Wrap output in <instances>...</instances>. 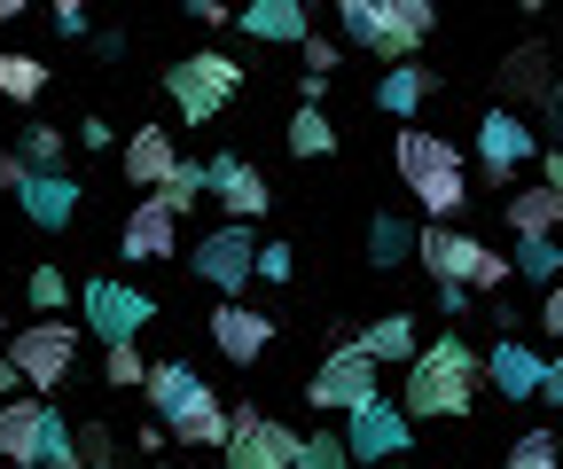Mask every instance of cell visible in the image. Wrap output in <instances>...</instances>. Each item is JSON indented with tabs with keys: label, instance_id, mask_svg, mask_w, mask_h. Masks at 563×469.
<instances>
[{
	"label": "cell",
	"instance_id": "cell-1",
	"mask_svg": "<svg viewBox=\"0 0 563 469\" xmlns=\"http://www.w3.org/2000/svg\"><path fill=\"white\" fill-rule=\"evenodd\" d=\"M477 376H485V360L462 337H439V345H422L407 360V399H399V407L422 415V423H454V415L477 407Z\"/></svg>",
	"mask_w": 563,
	"mask_h": 469
},
{
	"label": "cell",
	"instance_id": "cell-2",
	"mask_svg": "<svg viewBox=\"0 0 563 469\" xmlns=\"http://www.w3.org/2000/svg\"><path fill=\"white\" fill-rule=\"evenodd\" d=\"M391 165H399V180H407V196L431 220H454L462 204H470V180H462V149L446 142V133H431V125H399V142H391Z\"/></svg>",
	"mask_w": 563,
	"mask_h": 469
},
{
	"label": "cell",
	"instance_id": "cell-3",
	"mask_svg": "<svg viewBox=\"0 0 563 469\" xmlns=\"http://www.w3.org/2000/svg\"><path fill=\"white\" fill-rule=\"evenodd\" d=\"M165 94H173V110L188 118V125H211L235 94H243V63L235 55H220V47H203V55H180L173 71H165Z\"/></svg>",
	"mask_w": 563,
	"mask_h": 469
},
{
	"label": "cell",
	"instance_id": "cell-4",
	"mask_svg": "<svg viewBox=\"0 0 563 469\" xmlns=\"http://www.w3.org/2000/svg\"><path fill=\"white\" fill-rule=\"evenodd\" d=\"M376 353L361 345V337H352V345H336L313 376H306V407L313 415H344V407H361V399H376Z\"/></svg>",
	"mask_w": 563,
	"mask_h": 469
},
{
	"label": "cell",
	"instance_id": "cell-5",
	"mask_svg": "<svg viewBox=\"0 0 563 469\" xmlns=\"http://www.w3.org/2000/svg\"><path fill=\"white\" fill-rule=\"evenodd\" d=\"M9 360L24 368L32 391H63L70 368H79V328H70V321H24L9 337Z\"/></svg>",
	"mask_w": 563,
	"mask_h": 469
},
{
	"label": "cell",
	"instance_id": "cell-6",
	"mask_svg": "<svg viewBox=\"0 0 563 469\" xmlns=\"http://www.w3.org/2000/svg\"><path fill=\"white\" fill-rule=\"evenodd\" d=\"M188 266H196V282H211L220 298H243V290H251V275H258V243H251V220H228V227H211V235L188 250Z\"/></svg>",
	"mask_w": 563,
	"mask_h": 469
},
{
	"label": "cell",
	"instance_id": "cell-7",
	"mask_svg": "<svg viewBox=\"0 0 563 469\" xmlns=\"http://www.w3.org/2000/svg\"><path fill=\"white\" fill-rule=\"evenodd\" d=\"M415 415L407 407H391V399L376 391V399H361V407H344V446H352V461H399L407 446H415V431H407Z\"/></svg>",
	"mask_w": 563,
	"mask_h": 469
},
{
	"label": "cell",
	"instance_id": "cell-8",
	"mask_svg": "<svg viewBox=\"0 0 563 469\" xmlns=\"http://www.w3.org/2000/svg\"><path fill=\"white\" fill-rule=\"evenodd\" d=\"M220 454H228V469H290L298 461V431L274 423V415H258V407H243Z\"/></svg>",
	"mask_w": 563,
	"mask_h": 469
},
{
	"label": "cell",
	"instance_id": "cell-9",
	"mask_svg": "<svg viewBox=\"0 0 563 469\" xmlns=\"http://www.w3.org/2000/svg\"><path fill=\"white\" fill-rule=\"evenodd\" d=\"M55 407H47V399H0V461H9V469H40V454H47V438H55Z\"/></svg>",
	"mask_w": 563,
	"mask_h": 469
},
{
	"label": "cell",
	"instance_id": "cell-10",
	"mask_svg": "<svg viewBox=\"0 0 563 469\" xmlns=\"http://www.w3.org/2000/svg\"><path fill=\"white\" fill-rule=\"evenodd\" d=\"M79 305H87V321H95V337H102V345H133L141 328L157 321V305L141 298V290H125V282H87Z\"/></svg>",
	"mask_w": 563,
	"mask_h": 469
},
{
	"label": "cell",
	"instance_id": "cell-11",
	"mask_svg": "<svg viewBox=\"0 0 563 469\" xmlns=\"http://www.w3.org/2000/svg\"><path fill=\"white\" fill-rule=\"evenodd\" d=\"M211 345H220L228 368H251V360H266V345H274V321L251 313L243 298H220V305H211Z\"/></svg>",
	"mask_w": 563,
	"mask_h": 469
},
{
	"label": "cell",
	"instance_id": "cell-12",
	"mask_svg": "<svg viewBox=\"0 0 563 469\" xmlns=\"http://www.w3.org/2000/svg\"><path fill=\"white\" fill-rule=\"evenodd\" d=\"M118 250H125V266L173 258V250H180V212H165L157 196H141V204L125 212V227H118Z\"/></svg>",
	"mask_w": 563,
	"mask_h": 469
},
{
	"label": "cell",
	"instance_id": "cell-13",
	"mask_svg": "<svg viewBox=\"0 0 563 469\" xmlns=\"http://www.w3.org/2000/svg\"><path fill=\"white\" fill-rule=\"evenodd\" d=\"M532 149H540V142H532V125H525L509 102L477 125V157H485V180H493V188H509V172L532 165Z\"/></svg>",
	"mask_w": 563,
	"mask_h": 469
},
{
	"label": "cell",
	"instance_id": "cell-14",
	"mask_svg": "<svg viewBox=\"0 0 563 469\" xmlns=\"http://www.w3.org/2000/svg\"><path fill=\"white\" fill-rule=\"evenodd\" d=\"M165 431H173L180 446H203V454H220V446H228V431H235V415L220 407V391H203V383H188V391L173 399V415H165Z\"/></svg>",
	"mask_w": 563,
	"mask_h": 469
},
{
	"label": "cell",
	"instance_id": "cell-15",
	"mask_svg": "<svg viewBox=\"0 0 563 469\" xmlns=\"http://www.w3.org/2000/svg\"><path fill=\"white\" fill-rule=\"evenodd\" d=\"M415 258L431 266V282H470V275H477V258H485V243L462 235V227H446V220H431V227L415 235Z\"/></svg>",
	"mask_w": 563,
	"mask_h": 469
},
{
	"label": "cell",
	"instance_id": "cell-16",
	"mask_svg": "<svg viewBox=\"0 0 563 469\" xmlns=\"http://www.w3.org/2000/svg\"><path fill=\"white\" fill-rule=\"evenodd\" d=\"M16 204H24V220H32V227H47V235H55V227L79 220V180H70L63 165H55V172H40V165H32V180L16 188Z\"/></svg>",
	"mask_w": 563,
	"mask_h": 469
},
{
	"label": "cell",
	"instance_id": "cell-17",
	"mask_svg": "<svg viewBox=\"0 0 563 469\" xmlns=\"http://www.w3.org/2000/svg\"><path fill=\"white\" fill-rule=\"evenodd\" d=\"M258 47H306V0H243V16H235Z\"/></svg>",
	"mask_w": 563,
	"mask_h": 469
},
{
	"label": "cell",
	"instance_id": "cell-18",
	"mask_svg": "<svg viewBox=\"0 0 563 469\" xmlns=\"http://www.w3.org/2000/svg\"><path fill=\"white\" fill-rule=\"evenodd\" d=\"M211 188H220V204H228L235 220H258V212L274 204V188H266V172H258L251 157H211Z\"/></svg>",
	"mask_w": 563,
	"mask_h": 469
},
{
	"label": "cell",
	"instance_id": "cell-19",
	"mask_svg": "<svg viewBox=\"0 0 563 469\" xmlns=\"http://www.w3.org/2000/svg\"><path fill=\"white\" fill-rule=\"evenodd\" d=\"M548 63H555V55H548L540 40H517V47L501 55V94H509V102H548V94H555V71H548Z\"/></svg>",
	"mask_w": 563,
	"mask_h": 469
},
{
	"label": "cell",
	"instance_id": "cell-20",
	"mask_svg": "<svg viewBox=\"0 0 563 469\" xmlns=\"http://www.w3.org/2000/svg\"><path fill=\"white\" fill-rule=\"evenodd\" d=\"M540 376H548V360L517 337H501L485 353V383H501V399H540Z\"/></svg>",
	"mask_w": 563,
	"mask_h": 469
},
{
	"label": "cell",
	"instance_id": "cell-21",
	"mask_svg": "<svg viewBox=\"0 0 563 469\" xmlns=\"http://www.w3.org/2000/svg\"><path fill=\"white\" fill-rule=\"evenodd\" d=\"M173 165H180V149H173L165 125H133L125 133V188H157Z\"/></svg>",
	"mask_w": 563,
	"mask_h": 469
},
{
	"label": "cell",
	"instance_id": "cell-22",
	"mask_svg": "<svg viewBox=\"0 0 563 469\" xmlns=\"http://www.w3.org/2000/svg\"><path fill=\"white\" fill-rule=\"evenodd\" d=\"M431 87H439V71H431V63H391V71L376 79V110H384V118H415Z\"/></svg>",
	"mask_w": 563,
	"mask_h": 469
},
{
	"label": "cell",
	"instance_id": "cell-23",
	"mask_svg": "<svg viewBox=\"0 0 563 469\" xmlns=\"http://www.w3.org/2000/svg\"><path fill=\"white\" fill-rule=\"evenodd\" d=\"M361 345H368V353H376L384 368H407V360L422 353V345H415V321H407V313H384V321H368V328H361Z\"/></svg>",
	"mask_w": 563,
	"mask_h": 469
},
{
	"label": "cell",
	"instance_id": "cell-24",
	"mask_svg": "<svg viewBox=\"0 0 563 469\" xmlns=\"http://www.w3.org/2000/svg\"><path fill=\"white\" fill-rule=\"evenodd\" d=\"M47 94V63L40 55H24V47H9V55H0V102H40Z\"/></svg>",
	"mask_w": 563,
	"mask_h": 469
},
{
	"label": "cell",
	"instance_id": "cell-25",
	"mask_svg": "<svg viewBox=\"0 0 563 469\" xmlns=\"http://www.w3.org/2000/svg\"><path fill=\"white\" fill-rule=\"evenodd\" d=\"M501 212H509L517 235H555V196H548V180H540V188H517Z\"/></svg>",
	"mask_w": 563,
	"mask_h": 469
},
{
	"label": "cell",
	"instance_id": "cell-26",
	"mask_svg": "<svg viewBox=\"0 0 563 469\" xmlns=\"http://www.w3.org/2000/svg\"><path fill=\"white\" fill-rule=\"evenodd\" d=\"M203 188H211V165H188V157H180V165H173L150 196H157L165 212H196V196H203Z\"/></svg>",
	"mask_w": 563,
	"mask_h": 469
},
{
	"label": "cell",
	"instance_id": "cell-27",
	"mask_svg": "<svg viewBox=\"0 0 563 469\" xmlns=\"http://www.w3.org/2000/svg\"><path fill=\"white\" fill-rule=\"evenodd\" d=\"M290 157H306V165H313V157H336V125H329L313 102L290 118Z\"/></svg>",
	"mask_w": 563,
	"mask_h": 469
},
{
	"label": "cell",
	"instance_id": "cell-28",
	"mask_svg": "<svg viewBox=\"0 0 563 469\" xmlns=\"http://www.w3.org/2000/svg\"><path fill=\"white\" fill-rule=\"evenodd\" d=\"M407 250H415V227L391 220V212H376V220H368V258H376V275H384V266H399Z\"/></svg>",
	"mask_w": 563,
	"mask_h": 469
},
{
	"label": "cell",
	"instance_id": "cell-29",
	"mask_svg": "<svg viewBox=\"0 0 563 469\" xmlns=\"http://www.w3.org/2000/svg\"><path fill=\"white\" fill-rule=\"evenodd\" d=\"M517 266L532 282H563V243L555 235H517Z\"/></svg>",
	"mask_w": 563,
	"mask_h": 469
},
{
	"label": "cell",
	"instance_id": "cell-30",
	"mask_svg": "<svg viewBox=\"0 0 563 469\" xmlns=\"http://www.w3.org/2000/svg\"><path fill=\"white\" fill-rule=\"evenodd\" d=\"M290 469H352L344 431H313V438H298V461H290Z\"/></svg>",
	"mask_w": 563,
	"mask_h": 469
},
{
	"label": "cell",
	"instance_id": "cell-31",
	"mask_svg": "<svg viewBox=\"0 0 563 469\" xmlns=\"http://www.w3.org/2000/svg\"><path fill=\"white\" fill-rule=\"evenodd\" d=\"M188 383H196V368H188V360H157L141 391H150V407H157V415H173V399H180Z\"/></svg>",
	"mask_w": 563,
	"mask_h": 469
},
{
	"label": "cell",
	"instance_id": "cell-32",
	"mask_svg": "<svg viewBox=\"0 0 563 469\" xmlns=\"http://www.w3.org/2000/svg\"><path fill=\"white\" fill-rule=\"evenodd\" d=\"M501 469H563V446H555V431H525L517 446H509V461Z\"/></svg>",
	"mask_w": 563,
	"mask_h": 469
},
{
	"label": "cell",
	"instance_id": "cell-33",
	"mask_svg": "<svg viewBox=\"0 0 563 469\" xmlns=\"http://www.w3.org/2000/svg\"><path fill=\"white\" fill-rule=\"evenodd\" d=\"M24 290H32V305H40V313H63L70 298H79V290H70V275H63V266H32V282H24Z\"/></svg>",
	"mask_w": 563,
	"mask_h": 469
},
{
	"label": "cell",
	"instance_id": "cell-34",
	"mask_svg": "<svg viewBox=\"0 0 563 469\" xmlns=\"http://www.w3.org/2000/svg\"><path fill=\"white\" fill-rule=\"evenodd\" d=\"M102 376H110L118 391H141V383H150V360H141V345H110V353H102Z\"/></svg>",
	"mask_w": 563,
	"mask_h": 469
},
{
	"label": "cell",
	"instance_id": "cell-35",
	"mask_svg": "<svg viewBox=\"0 0 563 469\" xmlns=\"http://www.w3.org/2000/svg\"><path fill=\"white\" fill-rule=\"evenodd\" d=\"M16 149H24L40 172H55V165H63V125H24V142H16Z\"/></svg>",
	"mask_w": 563,
	"mask_h": 469
},
{
	"label": "cell",
	"instance_id": "cell-36",
	"mask_svg": "<svg viewBox=\"0 0 563 469\" xmlns=\"http://www.w3.org/2000/svg\"><path fill=\"white\" fill-rule=\"evenodd\" d=\"M79 461H87V469H110V461H118V431H110V423H79Z\"/></svg>",
	"mask_w": 563,
	"mask_h": 469
},
{
	"label": "cell",
	"instance_id": "cell-37",
	"mask_svg": "<svg viewBox=\"0 0 563 469\" xmlns=\"http://www.w3.org/2000/svg\"><path fill=\"white\" fill-rule=\"evenodd\" d=\"M40 469H87V461H79V431H70V423H55V438H47Z\"/></svg>",
	"mask_w": 563,
	"mask_h": 469
},
{
	"label": "cell",
	"instance_id": "cell-38",
	"mask_svg": "<svg viewBox=\"0 0 563 469\" xmlns=\"http://www.w3.org/2000/svg\"><path fill=\"white\" fill-rule=\"evenodd\" d=\"M290 275H298L290 243H258V282H290Z\"/></svg>",
	"mask_w": 563,
	"mask_h": 469
},
{
	"label": "cell",
	"instance_id": "cell-39",
	"mask_svg": "<svg viewBox=\"0 0 563 469\" xmlns=\"http://www.w3.org/2000/svg\"><path fill=\"white\" fill-rule=\"evenodd\" d=\"M384 9H391L407 32H422V40H431V24H439V9H431V0H384Z\"/></svg>",
	"mask_w": 563,
	"mask_h": 469
},
{
	"label": "cell",
	"instance_id": "cell-40",
	"mask_svg": "<svg viewBox=\"0 0 563 469\" xmlns=\"http://www.w3.org/2000/svg\"><path fill=\"white\" fill-rule=\"evenodd\" d=\"M384 9V0H336V16H344V40L361 47V32H368V16Z\"/></svg>",
	"mask_w": 563,
	"mask_h": 469
},
{
	"label": "cell",
	"instance_id": "cell-41",
	"mask_svg": "<svg viewBox=\"0 0 563 469\" xmlns=\"http://www.w3.org/2000/svg\"><path fill=\"white\" fill-rule=\"evenodd\" d=\"M24 180H32V157L24 149H0V196H16Z\"/></svg>",
	"mask_w": 563,
	"mask_h": 469
},
{
	"label": "cell",
	"instance_id": "cell-42",
	"mask_svg": "<svg viewBox=\"0 0 563 469\" xmlns=\"http://www.w3.org/2000/svg\"><path fill=\"white\" fill-rule=\"evenodd\" d=\"M540 328H548V337L563 345V282H548V298H540V313H532Z\"/></svg>",
	"mask_w": 563,
	"mask_h": 469
},
{
	"label": "cell",
	"instance_id": "cell-43",
	"mask_svg": "<svg viewBox=\"0 0 563 469\" xmlns=\"http://www.w3.org/2000/svg\"><path fill=\"white\" fill-rule=\"evenodd\" d=\"M298 55H306V71H336V40H313V32H306Z\"/></svg>",
	"mask_w": 563,
	"mask_h": 469
},
{
	"label": "cell",
	"instance_id": "cell-44",
	"mask_svg": "<svg viewBox=\"0 0 563 469\" xmlns=\"http://www.w3.org/2000/svg\"><path fill=\"white\" fill-rule=\"evenodd\" d=\"M55 9V32H87V0H47Z\"/></svg>",
	"mask_w": 563,
	"mask_h": 469
},
{
	"label": "cell",
	"instance_id": "cell-45",
	"mask_svg": "<svg viewBox=\"0 0 563 469\" xmlns=\"http://www.w3.org/2000/svg\"><path fill=\"white\" fill-rule=\"evenodd\" d=\"M118 133H110V118H79V149H110Z\"/></svg>",
	"mask_w": 563,
	"mask_h": 469
},
{
	"label": "cell",
	"instance_id": "cell-46",
	"mask_svg": "<svg viewBox=\"0 0 563 469\" xmlns=\"http://www.w3.org/2000/svg\"><path fill=\"white\" fill-rule=\"evenodd\" d=\"M540 399H548V407H563V345H555V360H548V376H540Z\"/></svg>",
	"mask_w": 563,
	"mask_h": 469
},
{
	"label": "cell",
	"instance_id": "cell-47",
	"mask_svg": "<svg viewBox=\"0 0 563 469\" xmlns=\"http://www.w3.org/2000/svg\"><path fill=\"white\" fill-rule=\"evenodd\" d=\"M180 9H188L196 24H228V0H180Z\"/></svg>",
	"mask_w": 563,
	"mask_h": 469
},
{
	"label": "cell",
	"instance_id": "cell-48",
	"mask_svg": "<svg viewBox=\"0 0 563 469\" xmlns=\"http://www.w3.org/2000/svg\"><path fill=\"white\" fill-rule=\"evenodd\" d=\"M16 391H24V368L9 360V345H0V399H16Z\"/></svg>",
	"mask_w": 563,
	"mask_h": 469
},
{
	"label": "cell",
	"instance_id": "cell-49",
	"mask_svg": "<svg viewBox=\"0 0 563 469\" xmlns=\"http://www.w3.org/2000/svg\"><path fill=\"white\" fill-rule=\"evenodd\" d=\"M165 438H173V431H165V415H157V423H141V431H133V446H141V454H157Z\"/></svg>",
	"mask_w": 563,
	"mask_h": 469
},
{
	"label": "cell",
	"instance_id": "cell-50",
	"mask_svg": "<svg viewBox=\"0 0 563 469\" xmlns=\"http://www.w3.org/2000/svg\"><path fill=\"white\" fill-rule=\"evenodd\" d=\"M540 118H548V125H555V149H563V79H555V94H548V102H540Z\"/></svg>",
	"mask_w": 563,
	"mask_h": 469
},
{
	"label": "cell",
	"instance_id": "cell-51",
	"mask_svg": "<svg viewBox=\"0 0 563 469\" xmlns=\"http://www.w3.org/2000/svg\"><path fill=\"white\" fill-rule=\"evenodd\" d=\"M540 180H548V188H563V149H548V157H540Z\"/></svg>",
	"mask_w": 563,
	"mask_h": 469
},
{
	"label": "cell",
	"instance_id": "cell-52",
	"mask_svg": "<svg viewBox=\"0 0 563 469\" xmlns=\"http://www.w3.org/2000/svg\"><path fill=\"white\" fill-rule=\"evenodd\" d=\"M509 9H525V16H540V9H555V0H509Z\"/></svg>",
	"mask_w": 563,
	"mask_h": 469
},
{
	"label": "cell",
	"instance_id": "cell-53",
	"mask_svg": "<svg viewBox=\"0 0 563 469\" xmlns=\"http://www.w3.org/2000/svg\"><path fill=\"white\" fill-rule=\"evenodd\" d=\"M9 16H24V0H0V24H9Z\"/></svg>",
	"mask_w": 563,
	"mask_h": 469
},
{
	"label": "cell",
	"instance_id": "cell-54",
	"mask_svg": "<svg viewBox=\"0 0 563 469\" xmlns=\"http://www.w3.org/2000/svg\"><path fill=\"white\" fill-rule=\"evenodd\" d=\"M548 196H555V227H563V188H548Z\"/></svg>",
	"mask_w": 563,
	"mask_h": 469
},
{
	"label": "cell",
	"instance_id": "cell-55",
	"mask_svg": "<svg viewBox=\"0 0 563 469\" xmlns=\"http://www.w3.org/2000/svg\"><path fill=\"white\" fill-rule=\"evenodd\" d=\"M376 469H399V461H376Z\"/></svg>",
	"mask_w": 563,
	"mask_h": 469
},
{
	"label": "cell",
	"instance_id": "cell-56",
	"mask_svg": "<svg viewBox=\"0 0 563 469\" xmlns=\"http://www.w3.org/2000/svg\"><path fill=\"white\" fill-rule=\"evenodd\" d=\"M157 469H180V461H157Z\"/></svg>",
	"mask_w": 563,
	"mask_h": 469
},
{
	"label": "cell",
	"instance_id": "cell-57",
	"mask_svg": "<svg viewBox=\"0 0 563 469\" xmlns=\"http://www.w3.org/2000/svg\"><path fill=\"white\" fill-rule=\"evenodd\" d=\"M555 446H563V431H555Z\"/></svg>",
	"mask_w": 563,
	"mask_h": 469
}]
</instances>
